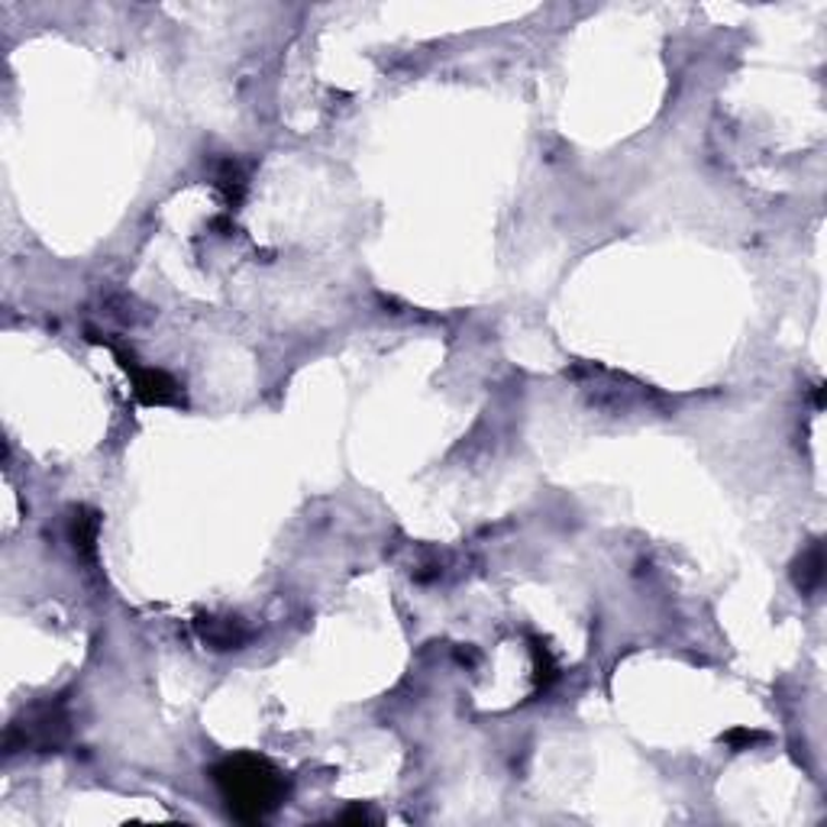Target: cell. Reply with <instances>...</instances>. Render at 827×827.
<instances>
[{
  "label": "cell",
  "mask_w": 827,
  "mask_h": 827,
  "mask_svg": "<svg viewBox=\"0 0 827 827\" xmlns=\"http://www.w3.org/2000/svg\"><path fill=\"white\" fill-rule=\"evenodd\" d=\"M792 582L802 595H815L825 582V547L822 540H812L808 550L792 562Z\"/></svg>",
  "instance_id": "cell-7"
},
{
  "label": "cell",
  "mask_w": 827,
  "mask_h": 827,
  "mask_svg": "<svg viewBox=\"0 0 827 827\" xmlns=\"http://www.w3.org/2000/svg\"><path fill=\"white\" fill-rule=\"evenodd\" d=\"M210 782L230 812V818L243 825H259L288 799V779L278 773L266 756L236 753L210 766Z\"/></svg>",
  "instance_id": "cell-1"
},
{
  "label": "cell",
  "mask_w": 827,
  "mask_h": 827,
  "mask_svg": "<svg viewBox=\"0 0 827 827\" xmlns=\"http://www.w3.org/2000/svg\"><path fill=\"white\" fill-rule=\"evenodd\" d=\"M340 822H346V825H366V822H378L368 808H363V805H356V808H350Z\"/></svg>",
  "instance_id": "cell-10"
},
{
  "label": "cell",
  "mask_w": 827,
  "mask_h": 827,
  "mask_svg": "<svg viewBox=\"0 0 827 827\" xmlns=\"http://www.w3.org/2000/svg\"><path fill=\"white\" fill-rule=\"evenodd\" d=\"M531 653H534V682H537V692H547L552 682L559 679V669L552 662V653L547 649L544 641H531Z\"/></svg>",
  "instance_id": "cell-8"
},
{
  "label": "cell",
  "mask_w": 827,
  "mask_h": 827,
  "mask_svg": "<svg viewBox=\"0 0 827 827\" xmlns=\"http://www.w3.org/2000/svg\"><path fill=\"white\" fill-rule=\"evenodd\" d=\"M97 537H100V514L85 508V504L72 508V514H69V544H72L78 559H85V562L97 559Z\"/></svg>",
  "instance_id": "cell-6"
},
{
  "label": "cell",
  "mask_w": 827,
  "mask_h": 827,
  "mask_svg": "<svg viewBox=\"0 0 827 827\" xmlns=\"http://www.w3.org/2000/svg\"><path fill=\"white\" fill-rule=\"evenodd\" d=\"M69 740V712L65 702H46L29 708L7 728V753H59Z\"/></svg>",
  "instance_id": "cell-2"
},
{
  "label": "cell",
  "mask_w": 827,
  "mask_h": 827,
  "mask_svg": "<svg viewBox=\"0 0 827 827\" xmlns=\"http://www.w3.org/2000/svg\"><path fill=\"white\" fill-rule=\"evenodd\" d=\"M194 631L200 637V644H207L210 649H243V644L250 641V631L243 628V621L236 618H217V615H200L194 621Z\"/></svg>",
  "instance_id": "cell-4"
},
{
  "label": "cell",
  "mask_w": 827,
  "mask_h": 827,
  "mask_svg": "<svg viewBox=\"0 0 827 827\" xmlns=\"http://www.w3.org/2000/svg\"><path fill=\"white\" fill-rule=\"evenodd\" d=\"M88 333H92L97 343H104V346L113 353V360L120 363V368L126 372V378H130V385H133V398H136L143 408H179V404H182V385H179L169 372L143 366V363L136 360V353H133L126 343H117V340H110V337H97L94 330H88Z\"/></svg>",
  "instance_id": "cell-3"
},
{
  "label": "cell",
  "mask_w": 827,
  "mask_h": 827,
  "mask_svg": "<svg viewBox=\"0 0 827 827\" xmlns=\"http://www.w3.org/2000/svg\"><path fill=\"white\" fill-rule=\"evenodd\" d=\"M214 187H217V194L223 197V207H227L230 214L240 210L243 200H246V191H250V172H246V166H243L240 159H233V156L217 159V166H214Z\"/></svg>",
  "instance_id": "cell-5"
},
{
  "label": "cell",
  "mask_w": 827,
  "mask_h": 827,
  "mask_svg": "<svg viewBox=\"0 0 827 827\" xmlns=\"http://www.w3.org/2000/svg\"><path fill=\"white\" fill-rule=\"evenodd\" d=\"M766 740V734L763 731H746V728H734V731H728L725 734V743L731 746V750H750V746H756V743H763Z\"/></svg>",
  "instance_id": "cell-9"
}]
</instances>
